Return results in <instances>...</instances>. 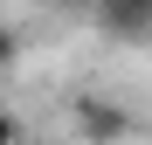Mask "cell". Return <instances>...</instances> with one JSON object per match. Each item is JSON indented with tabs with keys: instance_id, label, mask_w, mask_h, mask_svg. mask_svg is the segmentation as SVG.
Here are the masks:
<instances>
[{
	"instance_id": "3",
	"label": "cell",
	"mask_w": 152,
	"mask_h": 145,
	"mask_svg": "<svg viewBox=\"0 0 152 145\" xmlns=\"http://www.w3.org/2000/svg\"><path fill=\"white\" fill-rule=\"evenodd\" d=\"M14 62H21V35L7 28V21H0V76H7V69H14Z\"/></svg>"
},
{
	"instance_id": "5",
	"label": "cell",
	"mask_w": 152,
	"mask_h": 145,
	"mask_svg": "<svg viewBox=\"0 0 152 145\" xmlns=\"http://www.w3.org/2000/svg\"><path fill=\"white\" fill-rule=\"evenodd\" d=\"M48 7H62V14H90V0H48Z\"/></svg>"
},
{
	"instance_id": "2",
	"label": "cell",
	"mask_w": 152,
	"mask_h": 145,
	"mask_svg": "<svg viewBox=\"0 0 152 145\" xmlns=\"http://www.w3.org/2000/svg\"><path fill=\"white\" fill-rule=\"evenodd\" d=\"M111 42H152V0H90V14Z\"/></svg>"
},
{
	"instance_id": "4",
	"label": "cell",
	"mask_w": 152,
	"mask_h": 145,
	"mask_svg": "<svg viewBox=\"0 0 152 145\" xmlns=\"http://www.w3.org/2000/svg\"><path fill=\"white\" fill-rule=\"evenodd\" d=\"M0 145H28V125H21V111H0Z\"/></svg>"
},
{
	"instance_id": "1",
	"label": "cell",
	"mask_w": 152,
	"mask_h": 145,
	"mask_svg": "<svg viewBox=\"0 0 152 145\" xmlns=\"http://www.w3.org/2000/svg\"><path fill=\"white\" fill-rule=\"evenodd\" d=\"M69 125H76V145H118V138L138 131V117L104 90H76L69 97Z\"/></svg>"
}]
</instances>
